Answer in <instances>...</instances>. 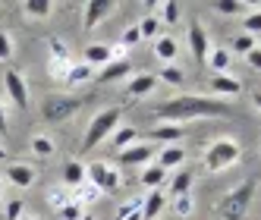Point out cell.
<instances>
[{
  "label": "cell",
  "mask_w": 261,
  "mask_h": 220,
  "mask_svg": "<svg viewBox=\"0 0 261 220\" xmlns=\"http://www.w3.org/2000/svg\"><path fill=\"white\" fill-rule=\"evenodd\" d=\"M230 114H233V107L227 101H217L208 95H179V98H170L151 110L154 120H167V123H189V120L230 117Z\"/></svg>",
  "instance_id": "6da1fadb"
},
{
  "label": "cell",
  "mask_w": 261,
  "mask_h": 220,
  "mask_svg": "<svg viewBox=\"0 0 261 220\" xmlns=\"http://www.w3.org/2000/svg\"><path fill=\"white\" fill-rule=\"evenodd\" d=\"M255 189H258V179L249 176V179H242L236 189H230L227 195L220 198V217L223 220H246V211L252 205V198H255Z\"/></svg>",
  "instance_id": "7a4b0ae2"
},
{
  "label": "cell",
  "mask_w": 261,
  "mask_h": 220,
  "mask_svg": "<svg viewBox=\"0 0 261 220\" xmlns=\"http://www.w3.org/2000/svg\"><path fill=\"white\" fill-rule=\"evenodd\" d=\"M120 117H123V107H107L101 110V114L88 123V129H85V139H82V151H91V148H98V145L107 139V135H114V129L120 126Z\"/></svg>",
  "instance_id": "3957f363"
},
{
  "label": "cell",
  "mask_w": 261,
  "mask_h": 220,
  "mask_svg": "<svg viewBox=\"0 0 261 220\" xmlns=\"http://www.w3.org/2000/svg\"><path fill=\"white\" fill-rule=\"evenodd\" d=\"M239 157H242V148L233 139H217V142H211V148L204 151V167L211 173H223L227 167H233Z\"/></svg>",
  "instance_id": "277c9868"
},
{
  "label": "cell",
  "mask_w": 261,
  "mask_h": 220,
  "mask_svg": "<svg viewBox=\"0 0 261 220\" xmlns=\"http://www.w3.org/2000/svg\"><path fill=\"white\" fill-rule=\"evenodd\" d=\"M79 107H82V98H76V95H47L41 101V117H44V123L57 126V123H66Z\"/></svg>",
  "instance_id": "5b68a950"
},
{
  "label": "cell",
  "mask_w": 261,
  "mask_h": 220,
  "mask_svg": "<svg viewBox=\"0 0 261 220\" xmlns=\"http://www.w3.org/2000/svg\"><path fill=\"white\" fill-rule=\"evenodd\" d=\"M85 179H88L98 192H114V189L120 186V173L110 167V163H104V160L88 163V167H85Z\"/></svg>",
  "instance_id": "8992f818"
},
{
  "label": "cell",
  "mask_w": 261,
  "mask_h": 220,
  "mask_svg": "<svg viewBox=\"0 0 261 220\" xmlns=\"http://www.w3.org/2000/svg\"><path fill=\"white\" fill-rule=\"evenodd\" d=\"M158 157V148L154 145H129V148L117 151V163H123V167H139V163H151Z\"/></svg>",
  "instance_id": "52a82bcc"
},
{
  "label": "cell",
  "mask_w": 261,
  "mask_h": 220,
  "mask_svg": "<svg viewBox=\"0 0 261 220\" xmlns=\"http://www.w3.org/2000/svg\"><path fill=\"white\" fill-rule=\"evenodd\" d=\"M4 88H7L10 101L19 107V110H25V107H29V85H25V79H22V72L7 69V72H4Z\"/></svg>",
  "instance_id": "ba28073f"
},
{
  "label": "cell",
  "mask_w": 261,
  "mask_h": 220,
  "mask_svg": "<svg viewBox=\"0 0 261 220\" xmlns=\"http://www.w3.org/2000/svg\"><path fill=\"white\" fill-rule=\"evenodd\" d=\"M189 50H192V57L198 63H204V57H208V50H211L208 35H204L201 22H189Z\"/></svg>",
  "instance_id": "9c48e42d"
},
{
  "label": "cell",
  "mask_w": 261,
  "mask_h": 220,
  "mask_svg": "<svg viewBox=\"0 0 261 220\" xmlns=\"http://www.w3.org/2000/svg\"><path fill=\"white\" fill-rule=\"evenodd\" d=\"M117 10L114 0H91V4L85 7V29H95L101 19H107L110 13Z\"/></svg>",
  "instance_id": "30bf717a"
},
{
  "label": "cell",
  "mask_w": 261,
  "mask_h": 220,
  "mask_svg": "<svg viewBox=\"0 0 261 220\" xmlns=\"http://www.w3.org/2000/svg\"><path fill=\"white\" fill-rule=\"evenodd\" d=\"M133 72V63H129L126 57H114L107 66H101V72H98V82H117V79H123V76H129Z\"/></svg>",
  "instance_id": "8fae6325"
},
{
  "label": "cell",
  "mask_w": 261,
  "mask_h": 220,
  "mask_svg": "<svg viewBox=\"0 0 261 220\" xmlns=\"http://www.w3.org/2000/svg\"><path fill=\"white\" fill-rule=\"evenodd\" d=\"M242 91V85H239V79H233V76H211V95L220 101V98H236Z\"/></svg>",
  "instance_id": "7c38bea8"
},
{
  "label": "cell",
  "mask_w": 261,
  "mask_h": 220,
  "mask_svg": "<svg viewBox=\"0 0 261 220\" xmlns=\"http://www.w3.org/2000/svg\"><path fill=\"white\" fill-rule=\"evenodd\" d=\"M164 205H167V198L161 195V189H151V192H148V195L142 198V208H139L142 220H161Z\"/></svg>",
  "instance_id": "4fadbf2b"
},
{
  "label": "cell",
  "mask_w": 261,
  "mask_h": 220,
  "mask_svg": "<svg viewBox=\"0 0 261 220\" xmlns=\"http://www.w3.org/2000/svg\"><path fill=\"white\" fill-rule=\"evenodd\" d=\"M7 176H10L13 186H19V189L35 186V179H38V173H35L29 163H10V167H7Z\"/></svg>",
  "instance_id": "5bb4252c"
},
{
  "label": "cell",
  "mask_w": 261,
  "mask_h": 220,
  "mask_svg": "<svg viewBox=\"0 0 261 220\" xmlns=\"http://www.w3.org/2000/svg\"><path fill=\"white\" fill-rule=\"evenodd\" d=\"M110 60H114V50H110V44H101V41H95V44H88L85 47V66H107Z\"/></svg>",
  "instance_id": "9a60e30c"
},
{
  "label": "cell",
  "mask_w": 261,
  "mask_h": 220,
  "mask_svg": "<svg viewBox=\"0 0 261 220\" xmlns=\"http://www.w3.org/2000/svg\"><path fill=\"white\" fill-rule=\"evenodd\" d=\"M154 85H158V76H151V72H139V76H133V79H129V85H126V95L142 98V95H148V91H154Z\"/></svg>",
  "instance_id": "2e32d148"
},
{
  "label": "cell",
  "mask_w": 261,
  "mask_h": 220,
  "mask_svg": "<svg viewBox=\"0 0 261 220\" xmlns=\"http://www.w3.org/2000/svg\"><path fill=\"white\" fill-rule=\"evenodd\" d=\"M204 63L211 66L214 76H223V72L230 69V63H233V53H230V50H223V47H211V50H208V57H204Z\"/></svg>",
  "instance_id": "e0dca14e"
},
{
  "label": "cell",
  "mask_w": 261,
  "mask_h": 220,
  "mask_svg": "<svg viewBox=\"0 0 261 220\" xmlns=\"http://www.w3.org/2000/svg\"><path fill=\"white\" fill-rule=\"evenodd\" d=\"M186 160V151L179 148V145H167V148H161V154H158V167H164V170H170V167H179V163Z\"/></svg>",
  "instance_id": "ac0fdd59"
},
{
  "label": "cell",
  "mask_w": 261,
  "mask_h": 220,
  "mask_svg": "<svg viewBox=\"0 0 261 220\" xmlns=\"http://www.w3.org/2000/svg\"><path fill=\"white\" fill-rule=\"evenodd\" d=\"M176 53H179V47H176V41L170 38V35H161V38L154 41V57H158V60H164L167 66L173 63Z\"/></svg>",
  "instance_id": "d6986e66"
},
{
  "label": "cell",
  "mask_w": 261,
  "mask_h": 220,
  "mask_svg": "<svg viewBox=\"0 0 261 220\" xmlns=\"http://www.w3.org/2000/svg\"><path fill=\"white\" fill-rule=\"evenodd\" d=\"M192 182H195L192 170H179V173L170 179V195H173V198H182V195H189V192H192Z\"/></svg>",
  "instance_id": "ffe728a7"
},
{
  "label": "cell",
  "mask_w": 261,
  "mask_h": 220,
  "mask_svg": "<svg viewBox=\"0 0 261 220\" xmlns=\"http://www.w3.org/2000/svg\"><path fill=\"white\" fill-rule=\"evenodd\" d=\"M148 135H151L154 142H161V145H173V142L182 139V126H154Z\"/></svg>",
  "instance_id": "44dd1931"
},
{
  "label": "cell",
  "mask_w": 261,
  "mask_h": 220,
  "mask_svg": "<svg viewBox=\"0 0 261 220\" xmlns=\"http://www.w3.org/2000/svg\"><path fill=\"white\" fill-rule=\"evenodd\" d=\"M214 10H217V13H223V16H239V13L255 10V4H242V0H217Z\"/></svg>",
  "instance_id": "7402d4cb"
},
{
  "label": "cell",
  "mask_w": 261,
  "mask_h": 220,
  "mask_svg": "<svg viewBox=\"0 0 261 220\" xmlns=\"http://www.w3.org/2000/svg\"><path fill=\"white\" fill-rule=\"evenodd\" d=\"M63 182H66V186H82V182H85V167L79 160H69L63 167Z\"/></svg>",
  "instance_id": "603a6c76"
},
{
  "label": "cell",
  "mask_w": 261,
  "mask_h": 220,
  "mask_svg": "<svg viewBox=\"0 0 261 220\" xmlns=\"http://www.w3.org/2000/svg\"><path fill=\"white\" fill-rule=\"evenodd\" d=\"M164 176H167V170H164V167H158V163L151 160V163H148V167H145V173H142V182H145L148 189H161Z\"/></svg>",
  "instance_id": "cb8c5ba5"
},
{
  "label": "cell",
  "mask_w": 261,
  "mask_h": 220,
  "mask_svg": "<svg viewBox=\"0 0 261 220\" xmlns=\"http://www.w3.org/2000/svg\"><path fill=\"white\" fill-rule=\"evenodd\" d=\"M88 79H95V69L85 66V63L69 66V72H66V82H69V85H82V82H88Z\"/></svg>",
  "instance_id": "d4e9b609"
},
{
  "label": "cell",
  "mask_w": 261,
  "mask_h": 220,
  "mask_svg": "<svg viewBox=\"0 0 261 220\" xmlns=\"http://www.w3.org/2000/svg\"><path fill=\"white\" fill-rule=\"evenodd\" d=\"M25 16H32V19H44V16H50V4H47V0H25Z\"/></svg>",
  "instance_id": "484cf974"
},
{
  "label": "cell",
  "mask_w": 261,
  "mask_h": 220,
  "mask_svg": "<svg viewBox=\"0 0 261 220\" xmlns=\"http://www.w3.org/2000/svg\"><path fill=\"white\" fill-rule=\"evenodd\" d=\"M139 142V129H114V145H117V151H123V148H129V145H136Z\"/></svg>",
  "instance_id": "4316f807"
},
{
  "label": "cell",
  "mask_w": 261,
  "mask_h": 220,
  "mask_svg": "<svg viewBox=\"0 0 261 220\" xmlns=\"http://www.w3.org/2000/svg\"><path fill=\"white\" fill-rule=\"evenodd\" d=\"M161 82L176 85V88H179V85H186V72H182L179 66H173V63H170V66H164V69H161Z\"/></svg>",
  "instance_id": "83f0119b"
},
{
  "label": "cell",
  "mask_w": 261,
  "mask_h": 220,
  "mask_svg": "<svg viewBox=\"0 0 261 220\" xmlns=\"http://www.w3.org/2000/svg\"><path fill=\"white\" fill-rule=\"evenodd\" d=\"M139 35H142V38H161V22H158V16H145V19L139 22Z\"/></svg>",
  "instance_id": "f1b7e54d"
},
{
  "label": "cell",
  "mask_w": 261,
  "mask_h": 220,
  "mask_svg": "<svg viewBox=\"0 0 261 220\" xmlns=\"http://www.w3.org/2000/svg\"><path fill=\"white\" fill-rule=\"evenodd\" d=\"M47 47H50V60H60V63L69 60V50H66V44L57 38V35H50V38H47Z\"/></svg>",
  "instance_id": "f546056e"
},
{
  "label": "cell",
  "mask_w": 261,
  "mask_h": 220,
  "mask_svg": "<svg viewBox=\"0 0 261 220\" xmlns=\"http://www.w3.org/2000/svg\"><path fill=\"white\" fill-rule=\"evenodd\" d=\"M32 151L38 154V157H50V154H54V142H50L47 135H35V139H32Z\"/></svg>",
  "instance_id": "4dcf8cb0"
},
{
  "label": "cell",
  "mask_w": 261,
  "mask_h": 220,
  "mask_svg": "<svg viewBox=\"0 0 261 220\" xmlns=\"http://www.w3.org/2000/svg\"><path fill=\"white\" fill-rule=\"evenodd\" d=\"M176 19H179V7L170 0V4H164V7H161V19H158V22H161V25H173Z\"/></svg>",
  "instance_id": "1f68e13d"
},
{
  "label": "cell",
  "mask_w": 261,
  "mask_h": 220,
  "mask_svg": "<svg viewBox=\"0 0 261 220\" xmlns=\"http://www.w3.org/2000/svg\"><path fill=\"white\" fill-rule=\"evenodd\" d=\"M252 47H255V38H252V35H246V32H239L236 38H233V50H236V53H249ZM233 50H230V53H233Z\"/></svg>",
  "instance_id": "d6a6232c"
},
{
  "label": "cell",
  "mask_w": 261,
  "mask_h": 220,
  "mask_svg": "<svg viewBox=\"0 0 261 220\" xmlns=\"http://www.w3.org/2000/svg\"><path fill=\"white\" fill-rule=\"evenodd\" d=\"M242 25H246V35H252V38H255L258 29H261V13H258V7L249 10V16H246V22H242Z\"/></svg>",
  "instance_id": "836d02e7"
},
{
  "label": "cell",
  "mask_w": 261,
  "mask_h": 220,
  "mask_svg": "<svg viewBox=\"0 0 261 220\" xmlns=\"http://www.w3.org/2000/svg\"><path fill=\"white\" fill-rule=\"evenodd\" d=\"M142 41V35H139V25H129L126 32H123V38H120V44L123 47H136Z\"/></svg>",
  "instance_id": "e575fe53"
},
{
  "label": "cell",
  "mask_w": 261,
  "mask_h": 220,
  "mask_svg": "<svg viewBox=\"0 0 261 220\" xmlns=\"http://www.w3.org/2000/svg\"><path fill=\"white\" fill-rule=\"evenodd\" d=\"M173 208H176V214H179V217H189V214H192V195L176 198V201H173Z\"/></svg>",
  "instance_id": "d590c367"
},
{
  "label": "cell",
  "mask_w": 261,
  "mask_h": 220,
  "mask_svg": "<svg viewBox=\"0 0 261 220\" xmlns=\"http://www.w3.org/2000/svg\"><path fill=\"white\" fill-rule=\"evenodd\" d=\"M13 57V38L7 32H0V60H10Z\"/></svg>",
  "instance_id": "8d00e7d4"
},
{
  "label": "cell",
  "mask_w": 261,
  "mask_h": 220,
  "mask_svg": "<svg viewBox=\"0 0 261 220\" xmlns=\"http://www.w3.org/2000/svg\"><path fill=\"white\" fill-rule=\"evenodd\" d=\"M66 72H69V60H66V63L50 60V76H54V79H66Z\"/></svg>",
  "instance_id": "74e56055"
},
{
  "label": "cell",
  "mask_w": 261,
  "mask_h": 220,
  "mask_svg": "<svg viewBox=\"0 0 261 220\" xmlns=\"http://www.w3.org/2000/svg\"><path fill=\"white\" fill-rule=\"evenodd\" d=\"M60 217L63 220H82V208L79 205H63L60 208Z\"/></svg>",
  "instance_id": "f35d334b"
},
{
  "label": "cell",
  "mask_w": 261,
  "mask_h": 220,
  "mask_svg": "<svg viewBox=\"0 0 261 220\" xmlns=\"http://www.w3.org/2000/svg\"><path fill=\"white\" fill-rule=\"evenodd\" d=\"M7 220H22V201L19 198L7 205Z\"/></svg>",
  "instance_id": "ab89813d"
},
{
  "label": "cell",
  "mask_w": 261,
  "mask_h": 220,
  "mask_svg": "<svg viewBox=\"0 0 261 220\" xmlns=\"http://www.w3.org/2000/svg\"><path fill=\"white\" fill-rule=\"evenodd\" d=\"M246 57H249V66H252V69H261V50H258V47H252Z\"/></svg>",
  "instance_id": "60d3db41"
},
{
  "label": "cell",
  "mask_w": 261,
  "mask_h": 220,
  "mask_svg": "<svg viewBox=\"0 0 261 220\" xmlns=\"http://www.w3.org/2000/svg\"><path fill=\"white\" fill-rule=\"evenodd\" d=\"M10 135V126H7V110H4V104H0V139H7Z\"/></svg>",
  "instance_id": "b9f144b4"
},
{
  "label": "cell",
  "mask_w": 261,
  "mask_h": 220,
  "mask_svg": "<svg viewBox=\"0 0 261 220\" xmlns=\"http://www.w3.org/2000/svg\"><path fill=\"white\" fill-rule=\"evenodd\" d=\"M123 220H142V214H139V211H133L129 217H123Z\"/></svg>",
  "instance_id": "7bdbcfd3"
},
{
  "label": "cell",
  "mask_w": 261,
  "mask_h": 220,
  "mask_svg": "<svg viewBox=\"0 0 261 220\" xmlns=\"http://www.w3.org/2000/svg\"><path fill=\"white\" fill-rule=\"evenodd\" d=\"M0 160H7V151H4V148H0Z\"/></svg>",
  "instance_id": "ee69618b"
},
{
  "label": "cell",
  "mask_w": 261,
  "mask_h": 220,
  "mask_svg": "<svg viewBox=\"0 0 261 220\" xmlns=\"http://www.w3.org/2000/svg\"><path fill=\"white\" fill-rule=\"evenodd\" d=\"M25 220H41V217H25Z\"/></svg>",
  "instance_id": "f6af8a7d"
},
{
  "label": "cell",
  "mask_w": 261,
  "mask_h": 220,
  "mask_svg": "<svg viewBox=\"0 0 261 220\" xmlns=\"http://www.w3.org/2000/svg\"><path fill=\"white\" fill-rule=\"evenodd\" d=\"M0 195H4V182H0Z\"/></svg>",
  "instance_id": "bcb514c9"
},
{
  "label": "cell",
  "mask_w": 261,
  "mask_h": 220,
  "mask_svg": "<svg viewBox=\"0 0 261 220\" xmlns=\"http://www.w3.org/2000/svg\"><path fill=\"white\" fill-rule=\"evenodd\" d=\"M82 220H95V217H82Z\"/></svg>",
  "instance_id": "7dc6e473"
}]
</instances>
